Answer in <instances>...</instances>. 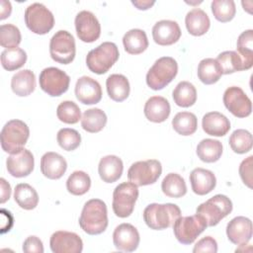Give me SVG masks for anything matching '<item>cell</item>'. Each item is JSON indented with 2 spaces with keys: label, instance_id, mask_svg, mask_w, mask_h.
I'll return each instance as SVG.
<instances>
[{
  "label": "cell",
  "instance_id": "1",
  "mask_svg": "<svg viewBox=\"0 0 253 253\" xmlns=\"http://www.w3.org/2000/svg\"><path fill=\"white\" fill-rule=\"evenodd\" d=\"M81 229L90 235L101 234L108 226V211L106 204L100 199H92L85 203L80 217Z\"/></svg>",
  "mask_w": 253,
  "mask_h": 253
},
{
  "label": "cell",
  "instance_id": "2",
  "mask_svg": "<svg viewBox=\"0 0 253 253\" xmlns=\"http://www.w3.org/2000/svg\"><path fill=\"white\" fill-rule=\"evenodd\" d=\"M181 216L180 208L175 204H150L143 211L146 225L154 230H163L174 224Z\"/></svg>",
  "mask_w": 253,
  "mask_h": 253
},
{
  "label": "cell",
  "instance_id": "3",
  "mask_svg": "<svg viewBox=\"0 0 253 253\" xmlns=\"http://www.w3.org/2000/svg\"><path fill=\"white\" fill-rule=\"evenodd\" d=\"M120 53L116 43L104 42L94 49H91L86 56V64L90 71L96 74H104L119 59Z\"/></svg>",
  "mask_w": 253,
  "mask_h": 253
},
{
  "label": "cell",
  "instance_id": "4",
  "mask_svg": "<svg viewBox=\"0 0 253 253\" xmlns=\"http://www.w3.org/2000/svg\"><path fill=\"white\" fill-rule=\"evenodd\" d=\"M30 136V129L21 120H11L1 130V146L5 152L16 153L24 148Z\"/></svg>",
  "mask_w": 253,
  "mask_h": 253
},
{
  "label": "cell",
  "instance_id": "5",
  "mask_svg": "<svg viewBox=\"0 0 253 253\" xmlns=\"http://www.w3.org/2000/svg\"><path fill=\"white\" fill-rule=\"evenodd\" d=\"M177 73L178 63L173 57H160L148 70L146 74V84L152 90H161L176 77Z\"/></svg>",
  "mask_w": 253,
  "mask_h": 253
},
{
  "label": "cell",
  "instance_id": "6",
  "mask_svg": "<svg viewBox=\"0 0 253 253\" xmlns=\"http://www.w3.org/2000/svg\"><path fill=\"white\" fill-rule=\"evenodd\" d=\"M232 211V202L225 195H215L208 201L202 203L196 210V213L201 215L208 226H214L227 216Z\"/></svg>",
  "mask_w": 253,
  "mask_h": 253
},
{
  "label": "cell",
  "instance_id": "7",
  "mask_svg": "<svg viewBox=\"0 0 253 253\" xmlns=\"http://www.w3.org/2000/svg\"><path fill=\"white\" fill-rule=\"evenodd\" d=\"M138 198L137 186L131 182L119 184L113 193V211L119 217L125 218L129 216L134 209L135 202Z\"/></svg>",
  "mask_w": 253,
  "mask_h": 253
},
{
  "label": "cell",
  "instance_id": "8",
  "mask_svg": "<svg viewBox=\"0 0 253 253\" xmlns=\"http://www.w3.org/2000/svg\"><path fill=\"white\" fill-rule=\"evenodd\" d=\"M24 18L27 28L37 35H45L54 26L52 13L42 3H34L28 6Z\"/></svg>",
  "mask_w": 253,
  "mask_h": 253
},
{
  "label": "cell",
  "instance_id": "9",
  "mask_svg": "<svg viewBox=\"0 0 253 253\" xmlns=\"http://www.w3.org/2000/svg\"><path fill=\"white\" fill-rule=\"evenodd\" d=\"M207 227L208 225L205 219L196 213L190 216L178 217L173 224V232L180 243L189 245L192 244Z\"/></svg>",
  "mask_w": 253,
  "mask_h": 253
},
{
  "label": "cell",
  "instance_id": "10",
  "mask_svg": "<svg viewBox=\"0 0 253 253\" xmlns=\"http://www.w3.org/2000/svg\"><path fill=\"white\" fill-rule=\"evenodd\" d=\"M49 53L51 58L60 64L71 63L76 53L73 36L64 30L56 32L50 39Z\"/></svg>",
  "mask_w": 253,
  "mask_h": 253
},
{
  "label": "cell",
  "instance_id": "11",
  "mask_svg": "<svg viewBox=\"0 0 253 253\" xmlns=\"http://www.w3.org/2000/svg\"><path fill=\"white\" fill-rule=\"evenodd\" d=\"M162 173L161 163L156 159L137 161L131 164L127 171L129 182L138 186L154 184Z\"/></svg>",
  "mask_w": 253,
  "mask_h": 253
},
{
  "label": "cell",
  "instance_id": "12",
  "mask_svg": "<svg viewBox=\"0 0 253 253\" xmlns=\"http://www.w3.org/2000/svg\"><path fill=\"white\" fill-rule=\"evenodd\" d=\"M39 82L43 92L51 97H58L68 90L70 77L57 67H47L41 72Z\"/></svg>",
  "mask_w": 253,
  "mask_h": 253
},
{
  "label": "cell",
  "instance_id": "13",
  "mask_svg": "<svg viewBox=\"0 0 253 253\" xmlns=\"http://www.w3.org/2000/svg\"><path fill=\"white\" fill-rule=\"evenodd\" d=\"M225 108L237 118H246L252 112V103L244 91L237 86L228 87L223 93Z\"/></svg>",
  "mask_w": 253,
  "mask_h": 253
},
{
  "label": "cell",
  "instance_id": "14",
  "mask_svg": "<svg viewBox=\"0 0 253 253\" xmlns=\"http://www.w3.org/2000/svg\"><path fill=\"white\" fill-rule=\"evenodd\" d=\"M74 23L77 37L82 42H93L99 39L101 25L92 12L86 10L79 12L75 17Z\"/></svg>",
  "mask_w": 253,
  "mask_h": 253
},
{
  "label": "cell",
  "instance_id": "15",
  "mask_svg": "<svg viewBox=\"0 0 253 253\" xmlns=\"http://www.w3.org/2000/svg\"><path fill=\"white\" fill-rule=\"evenodd\" d=\"M49 246L53 253H80L83 250V241L74 232L58 230L50 236Z\"/></svg>",
  "mask_w": 253,
  "mask_h": 253
},
{
  "label": "cell",
  "instance_id": "16",
  "mask_svg": "<svg viewBox=\"0 0 253 253\" xmlns=\"http://www.w3.org/2000/svg\"><path fill=\"white\" fill-rule=\"evenodd\" d=\"M6 166L9 174L16 178H23L30 175L35 166L33 153L26 148L16 153L10 154L6 160Z\"/></svg>",
  "mask_w": 253,
  "mask_h": 253
},
{
  "label": "cell",
  "instance_id": "17",
  "mask_svg": "<svg viewBox=\"0 0 253 253\" xmlns=\"http://www.w3.org/2000/svg\"><path fill=\"white\" fill-rule=\"evenodd\" d=\"M139 233L130 223H122L118 225L113 233V242L120 251L132 252L136 250L139 244Z\"/></svg>",
  "mask_w": 253,
  "mask_h": 253
},
{
  "label": "cell",
  "instance_id": "18",
  "mask_svg": "<svg viewBox=\"0 0 253 253\" xmlns=\"http://www.w3.org/2000/svg\"><path fill=\"white\" fill-rule=\"evenodd\" d=\"M75 96L84 105H94L102 99V88L99 82L89 76L80 77L75 84Z\"/></svg>",
  "mask_w": 253,
  "mask_h": 253
},
{
  "label": "cell",
  "instance_id": "19",
  "mask_svg": "<svg viewBox=\"0 0 253 253\" xmlns=\"http://www.w3.org/2000/svg\"><path fill=\"white\" fill-rule=\"evenodd\" d=\"M226 235L235 245H245L252 237V221L245 216H236L226 225Z\"/></svg>",
  "mask_w": 253,
  "mask_h": 253
},
{
  "label": "cell",
  "instance_id": "20",
  "mask_svg": "<svg viewBox=\"0 0 253 253\" xmlns=\"http://www.w3.org/2000/svg\"><path fill=\"white\" fill-rule=\"evenodd\" d=\"M153 41L159 45H171L181 38V29L177 22L161 20L152 28Z\"/></svg>",
  "mask_w": 253,
  "mask_h": 253
},
{
  "label": "cell",
  "instance_id": "21",
  "mask_svg": "<svg viewBox=\"0 0 253 253\" xmlns=\"http://www.w3.org/2000/svg\"><path fill=\"white\" fill-rule=\"evenodd\" d=\"M67 169V162L56 152H46L41 158V171L42 175L51 180L61 178Z\"/></svg>",
  "mask_w": 253,
  "mask_h": 253
},
{
  "label": "cell",
  "instance_id": "22",
  "mask_svg": "<svg viewBox=\"0 0 253 253\" xmlns=\"http://www.w3.org/2000/svg\"><path fill=\"white\" fill-rule=\"evenodd\" d=\"M192 190L199 196H205L211 193L216 185L214 174L208 169L196 168L190 174Z\"/></svg>",
  "mask_w": 253,
  "mask_h": 253
},
{
  "label": "cell",
  "instance_id": "23",
  "mask_svg": "<svg viewBox=\"0 0 253 253\" xmlns=\"http://www.w3.org/2000/svg\"><path fill=\"white\" fill-rule=\"evenodd\" d=\"M144 116L152 123L165 122L171 112L170 104L167 99L161 96L150 97L144 105Z\"/></svg>",
  "mask_w": 253,
  "mask_h": 253
},
{
  "label": "cell",
  "instance_id": "24",
  "mask_svg": "<svg viewBox=\"0 0 253 253\" xmlns=\"http://www.w3.org/2000/svg\"><path fill=\"white\" fill-rule=\"evenodd\" d=\"M202 126L209 135L223 136L230 129V122L221 113L210 112L203 117Z\"/></svg>",
  "mask_w": 253,
  "mask_h": 253
},
{
  "label": "cell",
  "instance_id": "25",
  "mask_svg": "<svg viewBox=\"0 0 253 253\" xmlns=\"http://www.w3.org/2000/svg\"><path fill=\"white\" fill-rule=\"evenodd\" d=\"M124 170V164L120 157L116 155H107L101 158L98 166L100 178L105 183H114L118 181Z\"/></svg>",
  "mask_w": 253,
  "mask_h": 253
},
{
  "label": "cell",
  "instance_id": "26",
  "mask_svg": "<svg viewBox=\"0 0 253 253\" xmlns=\"http://www.w3.org/2000/svg\"><path fill=\"white\" fill-rule=\"evenodd\" d=\"M185 24L188 32L192 36L200 37L209 31L211 21L204 10L200 8H194L187 13Z\"/></svg>",
  "mask_w": 253,
  "mask_h": 253
},
{
  "label": "cell",
  "instance_id": "27",
  "mask_svg": "<svg viewBox=\"0 0 253 253\" xmlns=\"http://www.w3.org/2000/svg\"><path fill=\"white\" fill-rule=\"evenodd\" d=\"M106 87L109 97L115 102L125 101L130 91L129 82L123 74H112L106 80Z\"/></svg>",
  "mask_w": 253,
  "mask_h": 253
},
{
  "label": "cell",
  "instance_id": "28",
  "mask_svg": "<svg viewBox=\"0 0 253 253\" xmlns=\"http://www.w3.org/2000/svg\"><path fill=\"white\" fill-rule=\"evenodd\" d=\"M12 91L20 97L29 96L36 88V76L30 69L18 71L11 79Z\"/></svg>",
  "mask_w": 253,
  "mask_h": 253
},
{
  "label": "cell",
  "instance_id": "29",
  "mask_svg": "<svg viewBox=\"0 0 253 253\" xmlns=\"http://www.w3.org/2000/svg\"><path fill=\"white\" fill-rule=\"evenodd\" d=\"M123 44L129 54H139L148 47V40L145 32L140 29H131L124 35Z\"/></svg>",
  "mask_w": 253,
  "mask_h": 253
},
{
  "label": "cell",
  "instance_id": "30",
  "mask_svg": "<svg viewBox=\"0 0 253 253\" xmlns=\"http://www.w3.org/2000/svg\"><path fill=\"white\" fill-rule=\"evenodd\" d=\"M215 60L219 64L222 74H231L236 71L249 69L243 58L233 50H226L219 53Z\"/></svg>",
  "mask_w": 253,
  "mask_h": 253
},
{
  "label": "cell",
  "instance_id": "31",
  "mask_svg": "<svg viewBox=\"0 0 253 253\" xmlns=\"http://www.w3.org/2000/svg\"><path fill=\"white\" fill-rule=\"evenodd\" d=\"M14 200L24 210H34L39 204L37 191L27 183L18 184L14 190Z\"/></svg>",
  "mask_w": 253,
  "mask_h": 253
},
{
  "label": "cell",
  "instance_id": "32",
  "mask_svg": "<svg viewBox=\"0 0 253 253\" xmlns=\"http://www.w3.org/2000/svg\"><path fill=\"white\" fill-rule=\"evenodd\" d=\"M222 154V144L219 140L205 138L197 145V155L207 163L216 162Z\"/></svg>",
  "mask_w": 253,
  "mask_h": 253
},
{
  "label": "cell",
  "instance_id": "33",
  "mask_svg": "<svg viewBox=\"0 0 253 253\" xmlns=\"http://www.w3.org/2000/svg\"><path fill=\"white\" fill-rule=\"evenodd\" d=\"M107 124V116L104 111L98 108L86 110L81 118V126L88 132H99Z\"/></svg>",
  "mask_w": 253,
  "mask_h": 253
},
{
  "label": "cell",
  "instance_id": "34",
  "mask_svg": "<svg viewBox=\"0 0 253 253\" xmlns=\"http://www.w3.org/2000/svg\"><path fill=\"white\" fill-rule=\"evenodd\" d=\"M172 96L177 106L182 108H188L196 103L197 90L192 83L188 81H181L173 90Z\"/></svg>",
  "mask_w": 253,
  "mask_h": 253
},
{
  "label": "cell",
  "instance_id": "35",
  "mask_svg": "<svg viewBox=\"0 0 253 253\" xmlns=\"http://www.w3.org/2000/svg\"><path fill=\"white\" fill-rule=\"evenodd\" d=\"M198 77L206 85H211L219 80L222 75L217 61L213 58H205L198 65Z\"/></svg>",
  "mask_w": 253,
  "mask_h": 253
},
{
  "label": "cell",
  "instance_id": "36",
  "mask_svg": "<svg viewBox=\"0 0 253 253\" xmlns=\"http://www.w3.org/2000/svg\"><path fill=\"white\" fill-rule=\"evenodd\" d=\"M162 192L169 198H181L187 193L184 178L177 173L167 174L161 183Z\"/></svg>",
  "mask_w": 253,
  "mask_h": 253
},
{
  "label": "cell",
  "instance_id": "37",
  "mask_svg": "<svg viewBox=\"0 0 253 253\" xmlns=\"http://www.w3.org/2000/svg\"><path fill=\"white\" fill-rule=\"evenodd\" d=\"M174 130L181 135H191L198 127V119L191 112H180L172 120Z\"/></svg>",
  "mask_w": 253,
  "mask_h": 253
},
{
  "label": "cell",
  "instance_id": "38",
  "mask_svg": "<svg viewBox=\"0 0 253 253\" xmlns=\"http://www.w3.org/2000/svg\"><path fill=\"white\" fill-rule=\"evenodd\" d=\"M27 61V53L20 47L6 48L1 52V64L4 69L14 71L21 68Z\"/></svg>",
  "mask_w": 253,
  "mask_h": 253
},
{
  "label": "cell",
  "instance_id": "39",
  "mask_svg": "<svg viewBox=\"0 0 253 253\" xmlns=\"http://www.w3.org/2000/svg\"><path fill=\"white\" fill-rule=\"evenodd\" d=\"M91 187L90 176L84 171H74L66 181L67 191L74 196H82L86 194Z\"/></svg>",
  "mask_w": 253,
  "mask_h": 253
},
{
  "label": "cell",
  "instance_id": "40",
  "mask_svg": "<svg viewBox=\"0 0 253 253\" xmlns=\"http://www.w3.org/2000/svg\"><path fill=\"white\" fill-rule=\"evenodd\" d=\"M229 145L231 149L238 154H243L252 148V134L250 131L238 128L235 129L229 136Z\"/></svg>",
  "mask_w": 253,
  "mask_h": 253
},
{
  "label": "cell",
  "instance_id": "41",
  "mask_svg": "<svg viewBox=\"0 0 253 253\" xmlns=\"http://www.w3.org/2000/svg\"><path fill=\"white\" fill-rule=\"evenodd\" d=\"M211 7L213 17L221 23L231 21L236 13L235 3L232 0H213Z\"/></svg>",
  "mask_w": 253,
  "mask_h": 253
},
{
  "label": "cell",
  "instance_id": "42",
  "mask_svg": "<svg viewBox=\"0 0 253 253\" xmlns=\"http://www.w3.org/2000/svg\"><path fill=\"white\" fill-rule=\"evenodd\" d=\"M249 69L253 65V31H244L237 40V51Z\"/></svg>",
  "mask_w": 253,
  "mask_h": 253
},
{
  "label": "cell",
  "instance_id": "43",
  "mask_svg": "<svg viewBox=\"0 0 253 253\" xmlns=\"http://www.w3.org/2000/svg\"><path fill=\"white\" fill-rule=\"evenodd\" d=\"M56 116L62 123L73 125L81 119V111L76 103L72 101L61 102L56 109Z\"/></svg>",
  "mask_w": 253,
  "mask_h": 253
},
{
  "label": "cell",
  "instance_id": "44",
  "mask_svg": "<svg viewBox=\"0 0 253 253\" xmlns=\"http://www.w3.org/2000/svg\"><path fill=\"white\" fill-rule=\"evenodd\" d=\"M56 139L59 146L66 151L75 150L81 143V135L79 132L76 129L69 127L59 129Z\"/></svg>",
  "mask_w": 253,
  "mask_h": 253
},
{
  "label": "cell",
  "instance_id": "45",
  "mask_svg": "<svg viewBox=\"0 0 253 253\" xmlns=\"http://www.w3.org/2000/svg\"><path fill=\"white\" fill-rule=\"evenodd\" d=\"M22 40L20 30L12 24H4L0 27V44L6 48L18 47Z\"/></svg>",
  "mask_w": 253,
  "mask_h": 253
},
{
  "label": "cell",
  "instance_id": "46",
  "mask_svg": "<svg viewBox=\"0 0 253 253\" xmlns=\"http://www.w3.org/2000/svg\"><path fill=\"white\" fill-rule=\"evenodd\" d=\"M252 160L253 156H249L244 159L239 166V175L243 183L248 187L252 188Z\"/></svg>",
  "mask_w": 253,
  "mask_h": 253
},
{
  "label": "cell",
  "instance_id": "47",
  "mask_svg": "<svg viewBox=\"0 0 253 253\" xmlns=\"http://www.w3.org/2000/svg\"><path fill=\"white\" fill-rule=\"evenodd\" d=\"M194 253H201V252H211L215 253L217 252V243L215 239L211 236H205L204 238L200 239L193 249Z\"/></svg>",
  "mask_w": 253,
  "mask_h": 253
},
{
  "label": "cell",
  "instance_id": "48",
  "mask_svg": "<svg viewBox=\"0 0 253 253\" xmlns=\"http://www.w3.org/2000/svg\"><path fill=\"white\" fill-rule=\"evenodd\" d=\"M23 251L26 253H42L43 245L42 240L35 235L27 237L23 243Z\"/></svg>",
  "mask_w": 253,
  "mask_h": 253
},
{
  "label": "cell",
  "instance_id": "49",
  "mask_svg": "<svg viewBox=\"0 0 253 253\" xmlns=\"http://www.w3.org/2000/svg\"><path fill=\"white\" fill-rule=\"evenodd\" d=\"M1 182V204H4L6 201H8L10 199L11 196V187L9 185V183L6 182V180L4 178L0 179Z\"/></svg>",
  "mask_w": 253,
  "mask_h": 253
},
{
  "label": "cell",
  "instance_id": "50",
  "mask_svg": "<svg viewBox=\"0 0 253 253\" xmlns=\"http://www.w3.org/2000/svg\"><path fill=\"white\" fill-rule=\"evenodd\" d=\"M11 12H12L11 3H10L9 1L2 0V1H1V16H0V19H1V20L6 19L7 17L10 16Z\"/></svg>",
  "mask_w": 253,
  "mask_h": 253
},
{
  "label": "cell",
  "instance_id": "51",
  "mask_svg": "<svg viewBox=\"0 0 253 253\" xmlns=\"http://www.w3.org/2000/svg\"><path fill=\"white\" fill-rule=\"evenodd\" d=\"M131 3L139 10L149 9L155 2L154 1H131Z\"/></svg>",
  "mask_w": 253,
  "mask_h": 253
}]
</instances>
